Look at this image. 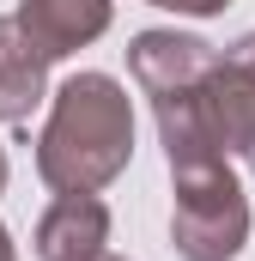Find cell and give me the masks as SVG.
Segmentation results:
<instances>
[{"label":"cell","instance_id":"1","mask_svg":"<svg viewBox=\"0 0 255 261\" xmlns=\"http://www.w3.org/2000/svg\"><path fill=\"white\" fill-rule=\"evenodd\" d=\"M134 158V103L110 73H73L49 97V122L37 134V176L55 195H97Z\"/></svg>","mask_w":255,"mask_h":261},{"label":"cell","instance_id":"2","mask_svg":"<svg viewBox=\"0 0 255 261\" xmlns=\"http://www.w3.org/2000/svg\"><path fill=\"white\" fill-rule=\"evenodd\" d=\"M170 249L183 261H237L249 243V200L231 170V158H207L170 170Z\"/></svg>","mask_w":255,"mask_h":261},{"label":"cell","instance_id":"3","mask_svg":"<svg viewBox=\"0 0 255 261\" xmlns=\"http://www.w3.org/2000/svg\"><path fill=\"white\" fill-rule=\"evenodd\" d=\"M213 67H219V49L200 43V37H189V31H140V37L128 43V79H134L152 103L207 85Z\"/></svg>","mask_w":255,"mask_h":261},{"label":"cell","instance_id":"4","mask_svg":"<svg viewBox=\"0 0 255 261\" xmlns=\"http://www.w3.org/2000/svg\"><path fill=\"white\" fill-rule=\"evenodd\" d=\"M104 243H110V206L97 195H55V206L31 231L37 261H97Z\"/></svg>","mask_w":255,"mask_h":261},{"label":"cell","instance_id":"5","mask_svg":"<svg viewBox=\"0 0 255 261\" xmlns=\"http://www.w3.org/2000/svg\"><path fill=\"white\" fill-rule=\"evenodd\" d=\"M12 18L24 24V37H31L49 61H61V55L97 43V37L110 31V0H18Z\"/></svg>","mask_w":255,"mask_h":261},{"label":"cell","instance_id":"6","mask_svg":"<svg viewBox=\"0 0 255 261\" xmlns=\"http://www.w3.org/2000/svg\"><path fill=\"white\" fill-rule=\"evenodd\" d=\"M207 116L225 152L243 158V170L255 176V67H237L219 55V67L207 73Z\"/></svg>","mask_w":255,"mask_h":261},{"label":"cell","instance_id":"7","mask_svg":"<svg viewBox=\"0 0 255 261\" xmlns=\"http://www.w3.org/2000/svg\"><path fill=\"white\" fill-rule=\"evenodd\" d=\"M49 97V55L24 37V24L6 12L0 18V122L18 128L31 122V110Z\"/></svg>","mask_w":255,"mask_h":261},{"label":"cell","instance_id":"8","mask_svg":"<svg viewBox=\"0 0 255 261\" xmlns=\"http://www.w3.org/2000/svg\"><path fill=\"white\" fill-rule=\"evenodd\" d=\"M146 6H164V12H189V18H213V12H225L231 0H146Z\"/></svg>","mask_w":255,"mask_h":261},{"label":"cell","instance_id":"9","mask_svg":"<svg viewBox=\"0 0 255 261\" xmlns=\"http://www.w3.org/2000/svg\"><path fill=\"white\" fill-rule=\"evenodd\" d=\"M0 261H18V243H12V231L0 225Z\"/></svg>","mask_w":255,"mask_h":261},{"label":"cell","instance_id":"10","mask_svg":"<svg viewBox=\"0 0 255 261\" xmlns=\"http://www.w3.org/2000/svg\"><path fill=\"white\" fill-rule=\"evenodd\" d=\"M0 189H6V146H0Z\"/></svg>","mask_w":255,"mask_h":261},{"label":"cell","instance_id":"11","mask_svg":"<svg viewBox=\"0 0 255 261\" xmlns=\"http://www.w3.org/2000/svg\"><path fill=\"white\" fill-rule=\"evenodd\" d=\"M97 261H128V255H110V249H104V255H97Z\"/></svg>","mask_w":255,"mask_h":261}]
</instances>
